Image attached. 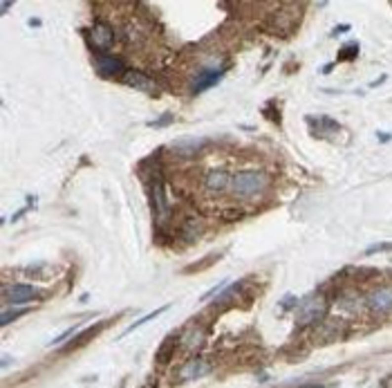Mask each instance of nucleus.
Masks as SVG:
<instances>
[{
	"mask_svg": "<svg viewBox=\"0 0 392 388\" xmlns=\"http://www.w3.org/2000/svg\"><path fill=\"white\" fill-rule=\"evenodd\" d=\"M269 186V177L262 171H237L231 177V193L237 200H253Z\"/></svg>",
	"mask_w": 392,
	"mask_h": 388,
	"instance_id": "f257e3e1",
	"label": "nucleus"
},
{
	"mask_svg": "<svg viewBox=\"0 0 392 388\" xmlns=\"http://www.w3.org/2000/svg\"><path fill=\"white\" fill-rule=\"evenodd\" d=\"M327 303H325L323 294H310L300 301L298 307V325H312L316 321H320L325 316Z\"/></svg>",
	"mask_w": 392,
	"mask_h": 388,
	"instance_id": "f03ea898",
	"label": "nucleus"
},
{
	"mask_svg": "<svg viewBox=\"0 0 392 388\" xmlns=\"http://www.w3.org/2000/svg\"><path fill=\"white\" fill-rule=\"evenodd\" d=\"M224 74H227V65H213V63L202 65V68H199V72L193 77V83H191V92H193V94L206 92L208 87H213L215 83L222 81Z\"/></svg>",
	"mask_w": 392,
	"mask_h": 388,
	"instance_id": "7ed1b4c3",
	"label": "nucleus"
},
{
	"mask_svg": "<svg viewBox=\"0 0 392 388\" xmlns=\"http://www.w3.org/2000/svg\"><path fill=\"white\" fill-rule=\"evenodd\" d=\"M36 296H40L39 287L27 285V283H5L2 285V301L7 305H23V303L34 301Z\"/></svg>",
	"mask_w": 392,
	"mask_h": 388,
	"instance_id": "20e7f679",
	"label": "nucleus"
},
{
	"mask_svg": "<svg viewBox=\"0 0 392 388\" xmlns=\"http://www.w3.org/2000/svg\"><path fill=\"white\" fill-rule=\"evenodd\" d=\"M87 41H90L94 52L108 54L112 49V45H115V29L106 20H97L87 32Z\"/></svg>",
	"mask_w": 392,
	"mask_h": 388,
	"instance_id": "39448f33",
	"label": "nucleus"
},
{
	"mask_svg": "<svg viewBox=\"0 0 392 388\" xmlns=\"http://www.w3.org/2000/svg\"><path fill=\"white\" fill-rule=\"evenodd\" d=\"M148 198H150V207L155 211V218L159 222L168 220L170 216V207H168V200H166V191H164V184H161L159 177L148 182Z\"/></svg>",
	"mask_w": 392,
	"mask_h": 388,
	"instance_id": "423d86ee",
	"label": "nucleus"
},
{
	"mask_svg": "<svg viewBox=\"0 0 392 388\" xmlns=\"http://www.w3.org/2000/svg\"><path fill=\"white\" fill-rule=\"evenodd\" d=\"M94 68L106 79L123 77V72H126V63L119 56H112V54H99V56H94Z\"/></svg>",
	"mask_w": 392,
	"mask_h": 388,
	"instance_id": "0eeeda50",
	"label": "nucleus"
},
{
	"mask_svg": "<svg viewBox=\"0 0 392 388\" xmlns=\"http://www.w3.org/2000/svg\"><path fill=\"white\" fill-rule=\"evenodd\" d=\"M121 83H126L128 87H135L144 94H157V83L155 79H150L148 74H144L141 70H126L121 77Z\"/></svg>",
	"mask_w": 392,
	"mask_h": 388,
	"instance_id": "6e6552de",
	"label": "nucleus"
},
{
	"mask_svg": "<svg viewBox=\"0 0 392 388\" xmlns=\"http://www.w3.org/2000/svg\"><path fill=\"white\" fill-rule=\"evenodd\" d=\"M231 173L227 171H208L204 177V191L208 195H222L227 189H231Z\"/></svg>",
	"mask_w": 392,
	"mask_h": 388,
	"instance_id": "1a4fd4ad",
	"label": "nucleus"
},
{
	"mask_svg": "<svg viewBox=\"0 0 392 388\" xmlns=\"http://www.w3.org/2000/svg\"><path fill=\"white\" fill-rule=\"evenodd\" d=\"M211 370H213V368H211V364H208L206 359L195 357V359L186 361V364L182 366V370H179V382H193V379L206 377Z\"/></svg>",
	"mask_w": 392,
	"mask_h": 388,
	"instance_id": "9d476101",
	"label": "nucleus"
},
{
	"mask_svg": "<svg viewBox=\"0 0 392 388\" xmlns=\"http://www.w3.org/2000/svg\"><path fill=\"white\" fill-rule=\"evenodd\" d=\"M204 220L195 218V216H191V218H186L184 222H182V227H179V240L184 245H195L199 240V238L204 236Z\"/></svg>",
	"mask_w": 392,
	"mask_h": 388,
	"instance_id": "9b49d317",
	"label": "nucleus"
},
{
	"mask_svg": "<svg viewBox=\"0 0 392 388\" xmlns=\"http://www.w3.org/2000/svg\"><path fill=\"white\" fill-rule=\"evenodd\" d=\"M368 307L377 314H386V312H392V285L379 287L372 294L368 296Z\"/></svg>",
	"mask_w": 392,
	"mask_h": 388,
	"instance_id": "f8f14e48",
	"label": "nucleus"
},
{
	"mask_svg": "<svg viewBox=\"0 0 392 388\" xmlns=\"http://www.w3.org/2000/svg\"><path fill=\"white\" fill-rule=\"evenodd\" d=\"M307 126L314 137H329L334 132H341L339 122H334L332 117H307Z\"/></svg>",
	"mask_w": 392,
	"mask_h": 388,
	"instance_id": "ddd939ff",
	"label": "nucleus"
},
{
	"mask_svg": "<svg viewBox=\"0 0 392 388\" xmlns=\"http://www.w3.org/2000/svg\"><path fill=\"white\" fill-rule=\"evenodd\" d=\"M204 144H206V139H202V137H182V139L173 141L170 148H173L175 155H179V157H193V155H197Z\"/></svg>",
	"mask_w": 392,
	"mask_h": 388,
	"instance_id": "4468645a",
	"label": "nucleus"
},
{
	"mask_svg": "<svg viewBox=\"0 0 392 388\" xmlns=\"http://www.w3.org/2000/svg\"><path fill=\"white\" fill-rule=\"evenodd\" d=\"M204 341H206V335H204L202 328H189V330H184L182 337H179V345H182L189 354L202 350Z\"/></svg>",
	"mask_w": 392,
	"mask_h": 388,
	"instance_id": "2eb2a0df",
	"label": "nucleus"
},
{
	"mask_svg": "<svg viewBox=\"0 0 392 388\" xmlns=\"http://www.w3.org/2000/svg\"><path fill=\"white\" fill-rule=\"evenodd\" d=\"M103 325H106V323H103V321H99V323H94V325H90V328H85V330H81L77 337H72V339H70L68 344H65L63 348H61V354H70V352H72V350L81 348V345L85 344V341H90L94 335H97L99 330H101Z\"/></svg>",
	"mask_w": 392,
	"mask_h": 388,
	"instance_id": "dca6fc26",
	"label": "nucleus"
},
{
	"mask_svg": "<svg viewBox=\"0 0 392 388\" xmlns=\"http://www.w3.org/2000/svg\"><path fill=\"white\" fill-rule=\"evenodd\" d=\"M177 345H179V339H177V337H168V339L161 344L159 352H157V364H159V366L170 364V359H173L175 352H177Z\"/></svg>",
	"mask_w": 392,
	"mask_h": 388,
	"instance_id": "f3484780",
	"label": "nucleus"
},
{
	"mask_svg": "<svg viewBox=\"0 0 392 388\" xmlns=\"http://www.w3.org/2000/svg\"><path fill=\"white\" fill-rule=\"evenodd\" d=\"M291 9H294V5H287V7H282L280 11H276V16H274V25H276L278 29H296V27H298V23L289 20Z\"/></svg>",
	"mask_w": 392,
	"mask_h": 388,
	"instance_id": "a211bd4d",
	"label": "nucleus"
},
{
	"mask_svg": "<svg viewBox=\"0 0 392 388\" xmlns=\"http://www.w3.org/2000/svg\"><path fill=\"white\" fill-rule=\"evenodd\" d=\"M166 310H170V303H168V305H161L159 310H153V312H150V314L141 316V319H137L135 323H130V325H128V328H126V330H123V335H121V337H128V335H130L132 330H137V328H141V325H144V323H148V321H153V319H155V316L164 314ZM121 337H119V339H121Z\"/></svg>",
	"mask_w": 392,
	"mask_h": 388,
	"instance_id": "6ab92c4d",
	"label": "nucleus"
},
{
	"mask_svg": "<svg viewBox=\"0 0 392 388\" xmlns=\"http://www.w3.org/2000/svg\"><path fill=\"white\" fill-rule=\"evenodd\" d=\"M224 256V252H215V254H208L206 258H202V260H199V265H191V267H186L184 272L186 274H191V272H202V269H206L208 265H211V260H218V258H222Z\"/></svg>",
	"mask_w": 392,
	"mask_h": 388,
	"instance_id": "aec40b11",
	"label": "nucleus"
},
{
	"mask_svg": "<svg viewBox=\"0 0 392 388\" xmlns=\"http://www.w3.org/2000/svg\"><path fill=\"white\" fill-rule=\"evenodd\" d=\"M27 312H29V307H16V310H7V307H5V312H2V319H0V325H2V328H7L11 321H16L18 316L27 314Z\"/></svg>",
	"mask_w": 392,
	"mask_h": 388,
	"instance_id": "412c9836",
	"label": "nucleus"
},
{
	"mask_svg": "<svg viewBox=\"0 0 392 388\" xmlns=\"http://www.w3.org/2000/svg\"><path fill=\"white\" fill-rule=\"evenodd\" d=\"M358 56V43H348L343 45V49L339 52V61H352Z\"/></svg>",
	"mask_w": 392,
	"mask_h": 388,
	"instance_id": "4be33fe9",
	"label": "nucleus"
},
{
	"mask_svg": "<svg viewBox=\"0 0 392 388\" xmlns=\"http://www.w3.org/2000/svg\"><path fill=\"white\" fill-rule=\"evenodd\" d=\"M175 119H173V112H164V115H159L157 119H153V122H148L146 126L148 128H166V126H170Z\"/></svg>",
	"mask_w": 392,
	"mask_h": 388,
	"instance_id": "5701e85b",
	"label": "nucleus"
},
{
	"mask_svg": "<svg viewBox=\"0 0 392 388\" xmlns=\"http://www.w3.org/2000/svg\"><path fill=\"white\" fill-rule=\"evenodd\" d=\"M381 252H392V243H379V245H372V247L365 249V256H372V254H381Z\"/></svg>",
	"mask_w": 392,
	"mask_h": 388,
	"instance_id": "b1692460",
	"label": "nucleus"
},
{
	"mask_svg": "<svg viewBox=\"0 0 392 388\" xmlns=\"http://www.w3.org/2000/svg\"><path fill=\"white\" fill-rule=\"evenodd\" d=\"M227 283H229L227 278H224V281H220V283H218V285H215V287H211V290H208V292H204V294L199 296V301H211V296H215V294H218V292L222 290V287L227 285Z\"/></svg>",
	"mask_w": 392,
	"mask_h": 388,
	"instance_id": "393cba45",
	"label": "nucleus"
},
{
	"mask_svg": "<svg viewBox=\"0 0 392 388\" xmlns=\"http://www.w3.org/2000/svg\"><path fill=\"white\" fill-rule=\"evenodd\" d=\"M350 25L345 23V25H339V27H334V32H332V36H339V34H345V32H350Z\"/></svg>",
	"mask_w": 392,
	"mask_h": 388,
	"instance_id": "a878e982",
	"label": "nucleus"
},
{
	"mask_svg": "<svg viewBox=\"0 0 392 388\" xmlns=\"http://www.w3.org/2000/svg\"><path fill=\"white\" fill-rule=\"evenodd\" d=\"M296 305V296H287L285 301L280 303V307H285V310H289V307H294Z\"/></svg>",
	"mask_w": 392,
	"mask_h": 388,
	"instance_id": "bb28decb",
	"label": "nucleus"
},
{
	"mask_svg": "<svg viewBox=\"0 0 392 388\" xmlns=\"http://www.w3.org/2000/svg\"><path fill=\"white\" fill-rule=\"evenodd\" d=\"M392 139V135H388V132H379V141L381 144H386V141H390Z\"/></svg>",
	"mask_w": 392,
	"mask_h": 388,
	"instance_id": "cd10ccee",
	"label": "nucleus"
},
{
	"mask_svg": "<svg viewBox=\"0 0 392 388\" xmlns=\"http://www.w3.org/2000/svg\"><path fill=\"white\" fill-rule=\"evenodd\" d=\"M383 81H386V74H383V77H379L377 81H372V83H370V87H377V86H381Z\"/></svg>",
	"mask_w": 392,
	"mask_h": 388,
	"instance_id": "c85d7f7f",
	"label": "nucleus"
},
{
	"mask_svg": "<svg viewBox=\"0 0 392 388\" xmlns=\"http://www.w3.org/2000/svg\"><path fill=\"white\" fill-rule=\"evenodd\" d=\"M27 23L32 25V27H40V20H39V18H29Z\"/></svg>",
	"mask_w": 392,
	"mask_h": 388,
	"instance_id": "c756f323",
	"label": "nucleus"
},
{
	"mask_svg": "<svg viewBox=\"0 0 392 388\" xmlns=\"http://www.w3.org/2000/svg\"><path fill=\"white\" fill-rule=\"evenodd\" d=\"M332 70H334V63H327V65H325V68H323V74H329V72H332Z\"/></svg>",
	"mask_w": 392,
	"mask_h": 388,
	"instance_id": "7c9ffc66",
	"label": "nucleus"
},
{
	"mask_svg": "<svg viewBox=\"0 0 392 388\" xmlns=\"http://www.w3.org/2000/svg\"><path fill=\"white\" fill-rule=\"evenodd\" d=\"M11 5H14V2H2V14H7V11L11 9Z\"/></svg>",
	"mask_w": 392,
	"mask_h": 388,
	"instance_id": "2f4dec72",
	"label": "nucleus"
},
{
	"mask_svg": "<svg viewBox=\"0 0 392 388\" xmlns=\"http://www.w3.org/2000/svg\"><path fill=\"white\" fill-rule=\"evenodd\" d=\"M11 364V359H9V357H2V368H7V366H9Z\"/></svg>",
	"mask_w": 392,
	"mask_h": 388,
	"instance_id": "473e14b6",
	"label": "nucleus"
}]
</instances>
